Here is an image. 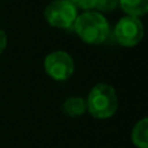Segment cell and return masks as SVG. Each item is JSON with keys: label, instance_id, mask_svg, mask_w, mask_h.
Listing matches in <instances>:
<instances>
[{"label": "cell", "instance_id": "52a82bcc", "mask_svg": "<svg viewBox=\"0 0 148 148\" xmlns=\"http://www.w3.org/2000/svg\"><path fill=\"white\" fill-rule=\"evenodd\" d=\"M131 142L136 148H148V120H139L131 130Z\"/></svg>", "mask_w": 148, "mask_h": 148}, {"label": "cell", "instance_id": "6da1fadb", "mask_svg": "<svg viewBox=\"0 0 148 148\" xmlns=\"http://www.w3.org/2000/svg\"><path fill=\"white\" fill-rule=\"evenodd\" d=\"M77 35L82 42L91 46L101 44L109 35V23L103 13L95 10H86L78 14L73 25Z\"/></svg>", "mask_w": 148, "mask_h": 148}, {"label": "cell", "instance_id": "9c48e42d", "mask_svg": "<svg viewBox=\"0 0 148 148\" xmlns=\"http://www.w3.org/2000/svg\"><path fill=\"white\" fill-rule=\"evenodd\" d=\"M118 4H120V0H96L95 3V8L101 12H113L114 9L118 8Z\"/></svg>", "mask_w": 148, "mask_h": 148}, {"label": "cell", "instance_id": "ba28073f", "mask_svg": "<svg viewBox=\"0 0 148 148\" xmlns=\"http://www.w3.org/2000/svg\"><path fill=\"white\" fill-rule=\"evenodd\" d=\"M118 7L131 17H143L148 12V0H120Z\"/></svg>", "mask_w": 148, "mask_h": 148}, {"label": "cell", "instance_id": "30bf717a", "mask_svg": "<svg viewBox=\"0 0 148 148\" xmlns=\"http://www.w3.org/2000/svg\"><path fill=\"white\" fill-rule=\"evenodd\" d=\"M74 5H75L77 9H81L83 12L86 10H92L95 9V3L96 0H70Z\"/></svg>", "mask_w": 148, "mask_h": 148}, {"label": "cell", "instance_id": "3957f363", "mask_svg": "<svg viewBox=\"0 0 148 148\" xmlns=\"http://www.w3.org/2000/svg\"><path fill=\"white\" fill-rule=\"evenodd\" d=\"M43 14L52 27L69 29L73 27L79 13L70 0H52L44 8Z\"/></svg>", "mask_w": 148, "mask_h": 148}, {"label": "cell", "instance_id": "8992f818", "mask_svg": "<svg viewBox=\"0 0 148 148\" xmlns=\"http://www.w3.org/2000/svg\"><path fill=\"white\" fill-rule=\"evenodd\" d=\"M61 112L70 118L82 117L87 112L86 99L82 96H69L62 101Z\"/></svg>", "mask_w": 148, "mask_h": 148}, {"label": "cell", "instance_id": "7a4b0ae2", "mask_svg": "<svg viewBox=\"0 0 148 148\" xmlns=\"http://www.w3.org/2000/svg\"><path fill=\"white\" fill-rule=\"evenodd\" d=\"M87 112L96 120H107L118 109V96L114 87L108 83H97L90 90L86 99Z\"/></svg>", "mask_w": 148, "mask_h": 148}, {"label": "cell", "instance_id": "5b68a950", "mask_svg": "<svg viewBox=\"0 0 148 148\" xmlns=\"http://www.w3.org/2000/svg\"><path fill=\"white\" fill-rule=\"evenodd\" d=\"M43 66L48 77L59 82L69 79L75 69L73 57L66 51H62V49H57V51H53L47 55Z\"/></svg>", "mask_w": 148, "mask_h": 148}, {"label": "cell", "instance_id": "277c9868", "mask_svg": "<svg viewBox=\"0 0 148 148\" xmlns=\"http://www.w3.org/2000/svg\"><path fill=\"white\" fill-rule=\"evenodd\" d=\"M114 38L117 43L126 48L138 46L144 36V26L140 18L125 16L114 26Z\"/></svg>", "mask_w": 148, "mask_h": 148}, {"label": "cell", "instance_id": "8fae6325", "mask_svg": "<svg viewBox=\"0 0 148 148\" xmlns=\"http://www.w3.org/2000/svg\"><path fill=\"white\" fill-rule=\"evenodd\" d=\"M8 44V36L3 29H0V55H3V52L5 51Z\"/></svg>", "mask_w": 148, "mask_h": 148}]
</instances>
